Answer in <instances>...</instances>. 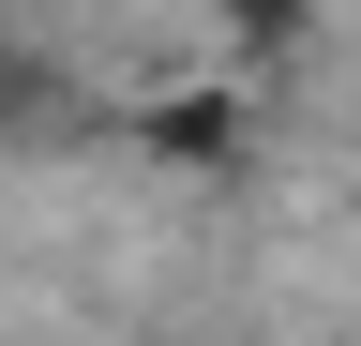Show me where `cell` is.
I'll use <instances>...</instances> for the list:
<instances>
[{"mask_svg": "<svg viewBox=\"0 0 361 346\" xmlns=\"http://www.w3.org/2000/svg\"><path fill=\"white\" fill-rule=\"evenodd\" d=\"M90 106H106V91H75V61H61V46H0V166L75 151V136H90Z\"/></svg>", "mask_w": 361, "mask_h": 346, "instance_id": "7a4b0ae2", "label": "cell"}, {"mask_svg": "<svg viewBox=\"0 0 361 346\" xmlns=\"http://www.w3.org/2000/svg\"><path fill=\"white\" fill-rule=\"evenodd\" d=\"M90 136L121 166H151V181H241L256 166V91L241 75H151V91L90 106Z\"/></svg>", "mask_w": 361, "mask_h": 346, "instance_id": "6da1fadb", "label": "cell"}, {"mask_svg": "<svg viewBox=\"0 0 361 346\" xmlns=\"http://www.w3.org/2000/svg\"><path fill=\"white\" fill-rule=\"evenodd\" d=\"M211 75H241V91H256V75H301L316 61V0H211Z\"/></svg>", "mask_w": 361, "mask_h": 346, "instance_id": "3957f363", "label": "cell"}]
</instances>
